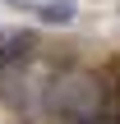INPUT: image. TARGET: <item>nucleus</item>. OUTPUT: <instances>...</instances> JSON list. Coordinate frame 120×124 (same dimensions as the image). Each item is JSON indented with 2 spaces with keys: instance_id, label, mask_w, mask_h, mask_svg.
<instances>
[{
  "instance_id": "2",
  "label": "nucleus",
  "mask_w": 120,
  "mask_h": 124,
  "mask_svg": "<svg viewBox=\"0 0 120 124\" xmlns=\"http://www.w3.org/2000/svg\"><path fill=\"white\" fill-rule=\"evenodd\" d=\"M32 14L42 23H74V0H42L32 5Z\"/></svg>"
},
{
  "instance_id": "1",
  "label": "nucleus",
  "mask_w": 120,
  "mask_h": 124,
  "mask_svg": "<svg viewBox=\"0 0 120 124\" xmlns=\"http://www.w3.org/2000/svg\"><path fill=\"white\" fill-rule=\"evenodd\" d=\"M97 101H102V92H97V83H92L88 74H60V78L46 83V106H51L55 115L79 120V115H92Z\"/></svg>"
},
{
  "instance_id": "3",
  "label": "nucleus",
  "mask_w": 120,
  "mask_h": 124,
  "mask_svg": "<svg viewBox=\"0 0 120 124\" xmlns=\"http://www.w3.org/2000/svg\"><path fill=\"white\" fill-rule=\"evenodd\" d=\"M5 5H28V0H5Z\"/></svg>"
}]
</instances>
